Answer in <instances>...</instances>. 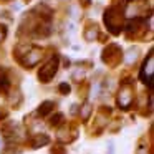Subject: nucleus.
<instances>
[{"label": "nucleus", "mask_w": 154, "mask_h": 154, "mask_svg": "<svg viewBox=\"0 0 154 154\" xmlns=\"http://www.w3.org/2000/svg\"><path fill=\"white\" fill-rule=\"evenodd\" d=\"M57 68H58V58L55 57L53 60L48 61V65L40 71V78H42V81H50V78L53 76L55 73H57Z\"/></svg>", "instance_id": "nucleus-1"}, {"label": "nucleus", "mask_w": 154, "mask_h": 154, "mask_svg": "<svg viewBox=\"0 0 154 154\" xmlns=\"http://www.w3.org/2000/svg\"><path fill=\"white\" fill-rule=\"evenodd\" d=\"M152 53L147 57V63H144L143 70H141V80L144 81V83L151 85V81H152Z\"/></svg>", "instance_id": "nucleus-2"}, {"label": "nucleus", "mask_w": 154, "mask_h": 154, "mask_svg": "<svg viewBox=\"0 0 154 154\" xmlns=\"http://www.w3.org/2000/svg\"><path fill=\"white\" fill-rule=\"evenodd\" d=\"M51 108H53V103H51V101H45V103L42 104L40 108H38V113H40L42 116H45V114H47L48 111L51 109Z\"/></svg>", "instance_id": "nucleus-3"}, {"label": "nucleus", "mask_w": 154, "mask_h": 154, "mask_svg": "<svg viewBox=\"0 0 154 154\" xmlns=\"http://www.w3.org/2000/svg\"><path fill=\"white\" fill-rule=\"evenodd\" d=\"M129 101H131L129 91H123V94L119 96V103L123 104V108H128V104H129Z\"/></svg>", "instance_id": "nucleus-4"}, {"label": "nucleus", "mask_w": 154, "mask_h": 154, "mask_svg": "<svg viewBox=\"0 0 154 154\" xmlns=\"http://www.w3.org/2000/svg\"><path fill=\"white\" fill-rule=\"evenodd\" d=\"M47 143H48V137L42 136V139H40V137H38V139H37V141H35V143H33V146H35V147H38V146H42V144H47Z\"/></svg>", "instance_id": "nucleus-5"}, {"label": "nucleus", "mask_w": 154, "mask_h": 154, "mask_svg": "<svg viewBox=\"0 0 154 154\" xmlns=\"http://www.w3.org/2000/svg\"><path fill=\"white\" fill-rule=\"evenodd\" d=\"M0 86L4 88V90H7V88H8V83H7V80H5V78H0Z\"/></svg>", "instance_id": "nucleus-6"}, {"label": "nucleus", "mask_w": 154, "mask_h": 154, "mask_svg": "<svg viewBox=\"0 0 154 154\" xmlns=\"http://www.w3.org/2000/svg\"><path fill=\"white\" fill-rule=\"evenodd\" d=\"M60 90H61V91H63V93H65V94H66V93H68V91H70V86H68V85H61V86H60Z\"/></svg>", "instance_id": "nucleus-7"}]
</instances>
